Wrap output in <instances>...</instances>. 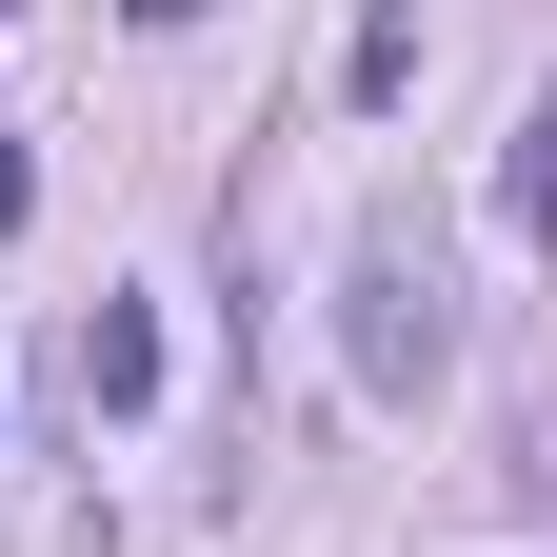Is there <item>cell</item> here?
<instances>
[{"instance_id":"2","label":"cell","mask_w":557,"mask_h":557,"mask_svg":"<svg viewBox=\"0 0 557 557\" xmlns=\"http://www.w3.org/2000/svg\"><path fill=\"white\" fill-rule=\"evenodd\" d=\"M81 398H100V418L160 398V319H139V299H100V319H81Z\"/></svg>"},{"instance_id":"3","label":"cell","mask_w":557,"mask_h":557,"mask_svg":"<svg viewBox=\"0 0 557 557\" xmlns=\"http://www.w3.org/2000/svg\"><path fill=\"white\" fill-rule=\"evenodd\" d=\"M498 239H518V259H557V100L518 120V160H498Z\"/></svg>"},{"instance_id":"1","label":"cell","mask_w":557,"mask_h":557,"mask_svg":"<svg viewBox=\"0 0 557 557\" xmlns=\"http://www.w3.org/2000/svg\"><path fill=\"white\" fill-rule=\"evenodd\" d=\"M338 379H359L379 418H418V398L458 379V278H438L418 220H359V239H338Z\"/></svg>"},{"instance_id":"6","label":"cell","mask_w":557,"mask_h":557,"mask_svg":"<svg viewBox=\"0 0 557 557\" xmlns=\"http://www.w3.org/2000/svg\"><path fill=\"white\" fill-rule=\"evenodd\" d=\"M120 21H139V40H180V21H199V0H120Z\"/></svg>"},{"instance_id":"5","label":"cell","mask_w":557,"mask_h":557,"mask_svg":"<svg viewBox=\"0 0 557 557\" xmlns=\"http://www.w3.org/2000/svg\"><path fill=\"white\" fill-rule=\"evenodd\" d=\"M21 220H40V160H21V139H0V239H21Z\"/></svg>"},{"instance_id":"4","label":"cell","mask_w":557,"mask_h":557,"mask_svg":"<svg viewBox=\"0 0 557 557\" xmlns=\"http://www.w3.org/2000/svg\"><path fill=\"white\" fill-rule=\"evenodd\" d=\"M338 100H418V0H379V21L338 40Z\"/></svg>"}]
</instances>
